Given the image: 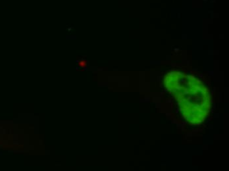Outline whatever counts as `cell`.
<instances>
[{
	"label": "cell",
	"instance_id": "1",
	"mask_svg": "<svg viewBox=\"0 0 229 171\" xmlns=\"http://www.w3.org/2000/svg\"><path fill=\"white\" fill-rule=\"evenodd\" d=\"M164 86L176 100L181 115L190 125H200L209 116L211 96L201 80L183 72L173 71L164 77Z\"/></svg>",
	"mask_w": 229,
	"mask_h": 171
}]
</instances>
